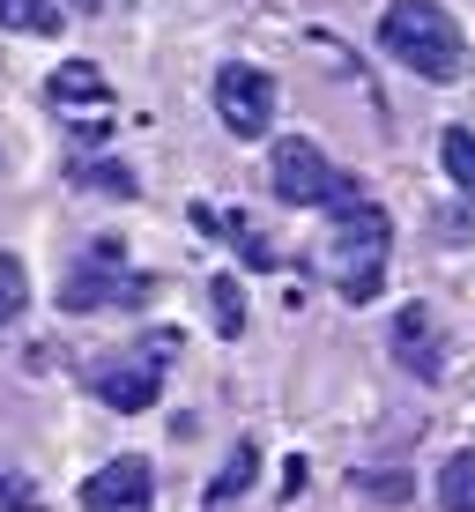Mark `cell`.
<instances>
[{
	"label": "cell",
	"instance_id": "13",
	"mask_svg": "<svg viewBox=\"0 0 475 512\" xmlns=\"http://www.w3.org/2000/svg\"><path fill=\"white\" fill-rule=\"evenodd\" d=\"M208 320H216V334H245V290H238V275L208 282Z\"/></svg>",
	"mask_w": 475,
	"mask_h": 512
},
{
	"label": "cell",
	"instance_id": "17",
	"mask_svg": "<svg viewBox=\"0 0 475 512\" xmlns=\"http://www.w3.org/2000/svg\"><path fill=\"white\" fill-rule=\"evenodd\" d=\"M357 490L379 498V505H401V498H409V475H394V468H386V475H357Z\"/></svg>",
	"mask_w": 475,
	"mask_h": 512
},
{
	"label": "cell",
	"instance_id": "14",
	"mask_svg": "<svg viewBox=\"0 0 475 512\" xmlns=\"http://www.w3.org/2000/svg\"><path fill=\"white\" fill-rule=\"evenodd\" d=\"M438 156H446V179L475 201V134L468 127H446V141H438Z\"/></svg>",
	"mask_w": 475,
	"mask_h": 512
},
{
	"label": "cell",
	"instance_id": "16",
	"mask_svg": "<svg viewBox=\"0 0 475 512\" xmlns=\"http://www.w3.org/2000/svg\"><path fill=\"white\" fill-rule=\"evenodd\" d=\"M67 179H82V186H97V193H134V171H119V164H75Z\"/></svg>",
	"mask_w": 475,
	"mask_h": 512
},
{
	"label": "cell",
	"instance_id": "11",
	"mask_svg": "<svg viewBox=\"0 0 475 512\" xmlns=\"http://www.w3.org/2000/svg\"><path fill=\"white\" fill-rule=\"evenodd\" d=\"M253 438H245V446L231 453V461H223V475H216V483H208V512H223V505H231V498H245V483H253Z\"/></svg>",
	"mask_w": 475,
	"mask_h": 512
},
{
	"label": "cell",
	"instance_id": "2",
	"mask_svg": "<svg viewBox=\"0 0 475 512\" xmlns=\"http://www.w3.org/2000/svg\"><path fill=\"white\" fill-rule=\"evenodd\" d=\"M386 253H394V223H386V208L372 201H349L342 216H334L327 231V268H334V290L349 297V305H372L379 282H386Z\"/></svg>",
	"mask_w": 475,
	"mask_h": 512
},
{
	"label": "cell",
	"instance_id": "4",
	"mask_svg": "<svg viewBox=\"0 0 475 512\" xmlns=\"http://www.w3.org/2000/svg\"><path fill=\"white\" fill-rule=\"evenodd\" d=\"M216 119H223V134L260 141L275 127V75H268V67H253V60H231L216 75Z\"/></svg>",
	"mask_w": 475,
	"mask_h": 512
},
{
	"label": "cell",
	"instance_id": "15",
	"mask_svg": "<svg viewBox=\"0 0 475 512\" xmlns=\"http://www.w3.org/2000/svg\"><path fill=\"white\" fill-rule=\"evenodd\" d=\"M15 312H23V260L0 253V327H15Z\"/></svg>",
	"mask_w": 475,
	"mask_h": 512
},
{
	"label": "cell",
	"instance_id": "6",
	"mask_svg": "<svg viewBox=\"0 0 475 512\" xmlns=\"http://www.w3.org/2000/svg\"><path fill=\"white\" fill-rule=\"evenodd\" d=\"M119 238H97L90 245V260H75V268H67V282H60V305L67 312H97V305H119V297H142V282H134L127 268H119Z\"/></svg>",
	"mask_w": 475,
	"mask_h": 512
},
{
	"label": "cell",
	"instance_id": "8",
	"mask_svg": "<svg viewBox=\"0 0 475 512\" xmlns=\"http://www.w3.org/2000/svg\"><path fill=\"white\" fill-rule=\"evenodd\" d=\"M149 498H156L149 461H104L82 483V512H149Z\"/></svg>",
	"mask_w": 475,
	"mask_h": 512
},
{
	"label": "cell",
	"instance_id": "9",
	"mask_svg": "<svg viewBox=\"0 0 475 512\" xmlns=\"http://www.w3.org/2000/svg\"><path fill=\"white\" fill-rule=\"evenodd\" d=\"M394 357H401V372H416V379H438V372H446V357H438V327H431L424 305H409V312L394 320Z\"/></svg>",
	"mask_w": 475,
	"mask_h": 512
},
{
	"label": "cell",
	"instance_id": "7",
	"mask_svg": "<svg viewBox=\"0 0 475 512\" xmlns=\"http://www.w3.org/2000/svg\"><path fill=\"white\" fill-rule=\"evenodd\" d=\"M45 97L60 104L67 119H82V134H104V127H112V97H104V75H97L90 60H67V67H52Z\"/></svg>",
	"mask_w": 475,
	"mask_h": 512
},
{
	"label": "cell",
	"instance_id": "3",
	"mask_svg": "<svg viewBox=\"0 0 475 512\" xmlns=\"http://www.w3.org/2000/svg\"><path fill=\"white\" fill-rule=\"evenodd\" d=\"M268 186H275V201H290V208H349V201H364L357 179H349V171H334L305 134L275 141V156H268Z\"/></svg>",
	"mask_w": 475,
	"mask_h": 512
},
{
	"label": "cell",
	"instance_id": "12",
	"mask_svg": "<svg viewBox=\"0 0 475 512\" xmlns=\"http://www.w3.org/2000/svg\"><path fill=\"white\" fill-rule=\"evenodd\" d=\"M0 30H30V38H52V30H60V8H52V0H0Z\"/></svg>",
	"mask_w": 475,
	"mask_h": 512
},
{
	"label": "cell",
	"instance_id": "1",
	"mask_svg": "<svg viewBox=\"0 0 475 512\" xmlns=\"http://www.w3.org/2000/svg\"><path fill=\"white\" fill-rule=\"evenodd\" d=\"M379 52H394L424 82H461V67H468V38L438 0H394L379 15Z\"/></svg>",
	"mask_w": 475,
	"mask_h": 512
},
{
	"label": "cell",
	"instance_id": "10",
	"mask_svg": "<svg viewBox=\"0 0 475 512\" xmlns=\"http://www.w3.org/2000/svg\"><path fill=\"white\" fill-rule=\"evenodd\" d=\"M438 505H446V512H475V446L438 468Z\"/></svg>",
	"mask_w": 475,
	"mask_h": 512
},
{
	"label": "cell",
	"instance_id": "5",
	"mask_svg": "<svg viewBox=\"0 0 475 512\" xmlns=\"http://www.w3.org/2000/svg\"><path fill=\"white\" fill-rule=\"evenodd\" d=\"M171 349H179V334H156V342L142 349V357H127V364H104V372L90 379V386H97V401H104V409H119V416H142V409H156Z\"/></svg>",
	"mask_w": 475,
	"mask_h": 512
}]
</instances>
